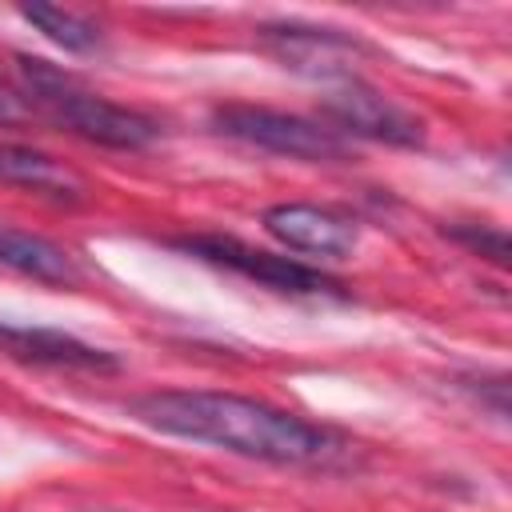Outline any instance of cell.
<instances>
[{
  "label": "cell",
  "mask_w": 512,
  "mask_h": 512,
  "mask_svg": "<svg viewBox=\"0 0 512 512\" xmlns=\"http://www.w3.org/2000/svg\"><path fill=\"white\" fill-rule=\"evenodd\" d=\"M132 416L156 432L272 464H316L332 452V436L324 428L232 392H148L132 400Z\"/></svg>",
  "instance_id": "1"
},
{
  "label": "cell",
  "mask_w": 512,
  "mask_h": 512,
  "mask_svg": "<svg viewBox=\"0 0 512 512\" xmlns=\"http://www.w3.org/2000/svg\"><path fill=\"white\" fill-rule=\"evenodd\" d=\"M16 72H20L24 96H32V104L52 124H60V128H68V132H76V136H84L92 144L136 152V148H148L160 136L156 120L96 96L92 88H84L76 76L60 72V68H52L48 60L16 56Z\"/></svg>",
  "instance_id": "2"
},
{
  "label": "cell",
  "mask_w": 512,
  "mask_h": 512,
  "mask_svg": "<svg viewBox=\"0 0 512 512\" xmlns=\"http://www.w3.org/2000/svg\"><path fill=\"white\" fill-rule=\"evenodd\" d=\"M216 128L224 136H236L244 144L292 156V160H344L348 144L340 132H332L328 124L292 116V112H276V108H260V104H220L216 108Z\"/></svg>",
  "instance_id": "3"
},
{
  "label": "cell",
  "mask_w": 512,
  "mask_h": 512,
  "mask_svg": "<svg viewBox=\"0 0 512 512\" xmlns=\"http://www.w3.org/2000/svg\"><path fill=\"white\" fill-rule=\"evenodd\" d=\"M176 248L208 260V264H220V268H232L248 280H260L276 292H292V296H344L340 280H332L328 272L320 268H308L300 260H288V256H276V252H264V248H252V244H240L236 236H216V232H204V236H180L172 240Z\"/></svg>",
  "instance_id": "4"
},
{
  "label": "cell",
  "mask_w": 512,
  "mask_h": 512,
  "mask_svg": "<svg viewBox=\"0 0 512 512\" xmlns=\"http://www.w3.org/2000/svg\"><path fill=\"white\" fill-rule=\"evenodd\" d=\"M320 108L332 120V132H340V136L348 132V136H364V140H380V144H396V148L424 144V124L364 80H340L324 96Z\"/></svg>",
  "instance_id": "5"
},
{
  "label": "cell",
  "mask_w": 512,
  "mask_h": 512,
  "mask_svg": "<svg viewBox=\"0 0 512 512\" xmlns=\"http://www.w3.org/2000/svg\"><path fill=\"white\" fill-rule=\"evenodd\" d=\"M264 44L296 72L320 76V80H356L352 64L360 52H368L364 40L336 32V28H312V24H268L260 28Z\"/></svg>",
  "instance_id": "6"
},
{
  "label": "cell",
  "mask_w": 512,
  "mask_h": 512,
  "mask_svg": "<svg viewBox=\"0 0 512 512\" xmlns=\"http://www.w3.org/2000/svg\"><path fill=\"white\" fill-rule=\"evenodd\" d=\"M0 352L20 364L36 368H64V372H116L120 360L104 348H92L56 328H28V324H0Z\"/></svg>",
  "instance_id": "7"
},
{
  "label": "cell",
  "mask_w": 512,
  "mask_h": 512,
  "mask_svg": "<svg viewBox=\"0 0 512 512\" xmlns=\"http://www.w3.org/2000/svg\"><path fill=\"white\" fill-rule=\"evenodd\" d=\"M264 228L284 248L312 256H348L356 248V224L316 204H272L264 212Z\"/></svg>",
  "instance_id": "8"
},
{
  "label": "cell",
  "mask_w": 512,
  "mask_h": 512,
  "mask_svg": "<svg viewBox=\"0 0 512 512\" xmlns=\"http://www.w3.org/2000/svg\"><path fill=\"white\" fill-rule=\"evenodd\" d=\"M0 184H16L36 196L52 200H84L88 184L80 172H72L64 160H52L48 152L24 148V144H0Z\"/></svg>",
  "instance_id": "9"
},
{
  "label": "cell",
  "mask_w": 512,
  "mask_h": 512,
  "mask_svg": "<svg viewBox=\"0 0 512 512\" xmlns=\"http://www.w3.org/2000/svg\"><path fill=\"white\" fill-rule=\"evenodd\" d=\"M0 264L20 276H32L40 284H76L80 280V268L72 264V256L60 244L32 236V232H16V228H0Z\"/></svg>",
  "instance_id": "10"
},
{
  "label": "cell",
  "mask_w": 512,
  "mask_h": 512,
  "mask_svg": "<svg viewBox=\"0 0 512 512\" xmlns=\"http://www.w3.org/2000/svg\"><path fill=\"white\" fill-rule=\"evenodd\" d=\"M20 16H24L28 24H36L52 44H60V48H68V52H88V48L100 44V32H96L92 20H84V16H76V12H64V8H56V4H24Z\"/></svg>",
  "instance_id": "11"
},
{
  "label": "cell",
  "mask_w": 512,
  "mask_h": 512,
  "mask_svg": "<svg viewBox=\"0 0 512 512\" xmlns=\"http://www.w3.org/2000/svg\"><path fill=\"white\" fill-rule=\"evenodd\" d=\"M448 236L456 240V244H464V248H472V252H480V256H488L492 264H508V232L504 228H484V224H456V228H448Z\"/></svg>",
  "instance_id": "12"
},
{
  "label": "cell",
  "mask_w": 512,
  "mask_h": 512,
  "mask_svg": "<svg viewBox=\"0 0 512 512\" xmlns=\"http://www.w3.org/2000/svg\"><path fill=\"white\" fill-rule=\"evenodd\" d=\"M20 116H24L20 96H16L12 88H4V84H0V124H12V120H20Z\"/></svg>",
  "instance_id": "13"
}]
</instances>
